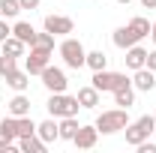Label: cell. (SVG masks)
<instances>
[{
    "instance_id": "1",
    "label": "cell",
    "mask_w": 156,
    "mask_h": 153,
    "mask_svg": "<svg viewBox=\"0 0 156 153\" xmlns=\"http://www.w3.org/2000/svg\"><path fill=\"white\" fill-rule=\"evenodd\" d=\"M129 126V108H111V111H102L96 117V129L99 135H114L120 129Z\"/></svg>"
},
{
    "instance_id": "2",
    "label": "cell",
    "mask_w": 156,
    "mask_h": 153,
    "mask_svg": "<svg viewBox=\"0 0 156 153\" xmlns=\"http://www.w3.org/2000/svg\"><path fill=\"white\" fill-rule=\"evenodd\" d=\"M45 108H48V114H51V117H57V120H60V117H75L81 105H78V96H69L66 90H63V93H51V96H48Z\"/></svg>"
},
{
    "instance_id": "3",
    "label": "cell",
    "mask_w": 156,
    "mask_h": 153,
    "mask_svg": "<svg viewBox=\"0 0 156 153\" xmlns=\"http://www.w3.org/2000/svg\"><path fill=\"white\" fill-rule=\"evenodd\" d=\"M156 129V117L153 114H144V117H138V120H132L123 132H126V144H132V147H138L141 141H147L150 135H153Z\"/></svg>"
},
{
    "instance_id": "4",
    "label": "cell",
    "mask_w": 156,
    "mask_h": 153,
    "mask_svg": "<svg viewBox=\"0 0 156 153\" xmlns=\"http://www.w3.org/2000/svg\"><path fill=\"white\" fill-rule=\"evenodd\" d=\"M126 84H132V78L126 72H108V69L93 72V87L99 93H114L117 87H126Z\"/></svg>"
},
{
    "instance_id": "5",
    "label": "cell",
    "mask_w": 156,
    "mask_h": 153,
    "mask_svg": "<svg viewBox=\"0 0 156 153\" xmlns=\"http://www.w3.org/2000/svg\"><path fill=\"white\" fill-rule=\"evenodd\" d=\"M60 57H63V63H66L69 69H81V66H84V60H87V51H84L81 39L66 36L63 42H60Z\"/></svg>"
},
{
    "instance_id": "6",
    "label": "cell",
    "mask_w": 156,
    "mask_h": 153,
    "mask_svg": "<svg viewBox=\"0 0 156 153\" xmlns=\"http://www.w3.org/2000/svg\"><path fill=\"white\" fill-rule=\"evenodd\" d=\"M39 78H42V84L48 87V93H63V90H66V84H69V81H66V72L57 69V66H51V63L39 72Z\"/></svg>"
},
{
    "instance_id": "7",
    "label": "cell",
    "mask_w": 156,
    "mask_h": 153,
    "mask_svg": "<svg viewBox=\"0 0 156 153\" xmlns=\"http://www.w3.org/2000/svg\"><path fill=\"white\" fill-rule=\"evenodd\" d=\"M0 150L3 153H15L18 150V135H15V117H3L0 120Z\"/></svg>"
},
{
    "instance_id": "8",
    "label": "cell",
    "mask_w": 156,
    "mask_h": 153,
    "mask_svg": "<svg viewBox=\"0 0 156 153\" xmlns=\"http://www.w3.org/2000/svg\"><path fill=\"white\" fill-rule=\"evenodd\" d=\"M45 30L54 33V36H66L75 30V21L69 15H45Z\"/></svg>"
},
{
    "instance_id": "9",
    "label": "cell",
    "mask_w": 156,
    "mask_h": 153,
    "mask_svg": "<svg viewBox=\"0 0 156 153\" xmlns=\"http://www.w3.org/2000/svg\"><path fill=\"white\" fill-rule=\"evenodd\" d=\"M96 141H99L96 123H93V126H78L75 138H72V144H75L78 150H93V147H96Z\"/></svg>"
},
{
    "instance_id": "10",
    "label": "cell",
    "mask_w": 156,
    "mask_h": 153,
    "mask_svg": "<svg viewBox=\"0 0 156 153\" xmlns=\"http://www.w3.org/2000/svg\"><path fill=\"white\" fill-rule=\"evenodd\" d=\"M51 63V51H42V48H30V57L24 60V69L30 75H39L45 66Z\"/></svg>"
},
{
    "instance_id": "11",
    "label": "cell",
    "mask_w": 156,
    "mask_h": 153,
    "mask_svg": "<svg viewBox=\"0 0 156 153\" xmlns=\"http://www.w3.org/2000/svg\"><path fill=\"white\" fill-rule=\"evenodd\" d=\"M132 87L141 90V93H150V90L156 87V72H153V69H147V66L135 69V72H132Z\"/></svg>"
},
{
    "instance_id": "12",
    "label": "cell",
    "mask_w": 156,
    "mask_h": 153,
    "mask_svg": "<svg viewBox=\"0 0 156 153\" xmlns=\"http://www.w3.org/2000/svg\"><path fill=\"white\" fill-rule=\"evenodd\" d=\"M111 42H114V45L120 48V51H126V48H132V45H138L141 39H138L135 33H132V27H129V24H123V27H117V30H114V36H111Z\"/></svg>"
},
{
    "instance_id": "13",
    "label": "cell",
    "mask_w": 156,
    "mask_h": 153,
    "mask_svg": "<svg viewBox=\"0 0 156 153\" xmlns=\"http://www.w3.org/2000/svg\"><path fill=\"white\" fill-rule=\"evenodd\" d=\"M36 135L42 138V141H45V144L57 141V138H60V126H57V117H48V120L36 123Z\"/></svg>"
},
{
    "instance_id": "14",
    "label": "cell",
    "mask_w": 156,
    "mask_h": 153,
    "mask_svg": "<svg viewBox=\"0 0 156 153\" xmlns=\"http://www.w3.org/2000/svg\"><path fill=\"white\" fill-rule=\"evenodd\" d=\"M126 69H141V66H147V51L141 48V45H132V48H126Z\"/></svg>"
},
{
    "instance_id": "15",
    "label": "cell",
    "mask_w": 156,
    "mask_h": 153,
    "mask_svg": "<svg viewBox=\"0 0 156 153\" xmlns=\"http://www.w3.org/2000/svg\"><path fill=\"white\" fill-rule=\"evenodd\" d=\"M3 78H6V84H9L15 93H24L27 84H30V72H27V69H24V72H21V69H12V72H6Z\"/></svg>"
},
{
    "instance_id": "16",
    "label": "cell",
    "mask_w": 156,
    "mask_h": 153,
    "mask_svg": "<svg viewBox=\"0 0 156 153\" xmlns=\"http://www.w3.org/2000/svg\"><path fill=\"white\" fill-rule=\"evenodd\" d=\"M18 150L21 153H45L48 144H45L39 135H27V138H18Z\"/></svg>"
},
{
    "instance_id": "17",
    "label": "cell",
    "mask_w": 156,
    "mask_h": 153,
    "mask_svg": "<svg viewBox=\"0 0 156 153\" xmlns=\"http://www.w3.org/2000/svg\"><path fill=\"white\" fill-rule=\"evenodd\" d=\"M114 105L117 108H132V105H135V87H132V84L117 87L114 90Z\"/></svg>"
},
{
    "instance_id": "18",
    "label": "cell",
    "mask_w": 156,
    "mask_h": 153,
    "mask_svg": "<svg viewBox=\"0 0 156 153\" xmlns=\"http://www.w3.org/2000/svg\"><path fill=\"white\" fill-rule=\"evenodd\" d=\"M78 105H81V108H96L99 105V90L93 84H87V87L78 90Z\"/></svg>"
},
{
    "instance_id": "19",
    "label": "cell",
    "mask_w": 156,
    "mask_h": 153,
    "mask_svg": "<svg viewBox=\"0 0 156 153\" xmlns=\"http://www.w3.org/2000/svg\"><path fill=\"white\" fill-rule=\"evenodd\" d=\"M12 36H18L24 45H33V39H36V30H33V24H30V21H18V24L12 27Z\"/></svg>"
},
{
    "instance_id": "20",
    "label": "cell",
    "mask_w": 156,
    "mask_h": 153,
    "mask_svg": "<svg viewBox=\"0 0 156 153\" xmlns=\"http://www.w3.org/2000/svg\"><path fill=\"white\" fill-rule=\"evenodd\" d=\"M9 114H12V117H24V114H30V99H27L24 93L12 96V99H9Z\"/></svg>"
},
{
    "instance_id": "21",
    "label": "cell",
    "mask_w": 156,
    "mask_h": 153,
    "mask_svg": "<svg viewBox=\"0 0 156 153\" xmlns=\"http://www.w3.org/2000/svg\"><path fill=\"white\" fill-rule=\"evenodd\" d=\"M0 45H3V54H9V57H24V51H27V45H24V42H21L18 36L3 39Z\"/></svg>"
},
{
    "instance_id": "22",
    "label": "cell",
    "mask_w": 156,
    "mask_h": 153,
    "mask_svg": "<svg viewBox=\"0 0 156 153\" xmlns=\"http://www.w3.org/2000/svg\"><path fill=\"white\" fill-rule=\"evenodd\" d=\"M57 126H60V138H63V141H72L81 123H78L75 117H60V120H57Z\"/></svg>"
},
{
    "instance_id": "23",
    "label": "cell",
    "mask_w": 156,
    "mask_h": 153,
    "mask_svg": "<svg viewBox=\"0 0 156 153\" xmlns=\"http://www.w3.org/2000/svg\"><path fill=\"white\" fill-rule=\"evenodd\" d=\"M15 135H18V138L36 135V123L30 120V114H24V117H15Z\"/></svg>"
},
{
    "instance_id": "24",
    "label": "cell",
    "mask_w": 156,
    "mask_h": 153,
    "mask_svg": "<svg viewBox=\"0 0 156 153\" xmlns=\"http://www.w3.org/2000/svg\"><path fill=\"white\" fill-rule=\"evenodd\" d=\"M84 66H90L93 72H99V69H105V66H108V54H105V51H87Z\"/></svg>"
},
{
    "instance_id": "25",
    "label": "cell",
    "mask_w": 156,
    "mask_h": 153,
    "mask_svg": "<svg viewBox=\"0 0 156 153\" xmlns=\"http://www.w3.org/2000/svg\"><path fill=\"white\" fill-rule=\"evenodd\" d=\"M18 12H24L18 0H0V18H15Z\"/></svg>"
},
{
    "instance_id": "26",
    "label": "cell",
    "mask_w": 156,
    "mask_h": 153,
    "mask_svg": "<svg viewBox=\"0 0 156 153\" xmlns=\"http://www.w3.org/2000/svg\"><path fill=\"white\" fill-rule=\"evenodd\" d=\"M129 27H132V33H135L138 39L150 36V21H147V18H141V15H135V18L129 21Z\"/></svg>"
},
{
    "instance_id": "27",
    "label": "cell",
    "mask_w": 156,
    "mask_h": 153,
    "mask_svg": "<svg viewBox=\"0 0 156 153\" xmlns=\"http://www.w3.org/2000/svg\"><path fill=\"white\" fill-rule=\"evenodd\" d=\"M30 48H42V51H54V33H36V39H33V45Z\"/></svg>"
},
{
    "instance_id": "28",
    "label": "cell",
    "mask_w": 156,
    "mask_h": 153,
    "mask_svg": "<svg viewBox=\"0 0 156 153\" xmlns=\"http://www.w3.org/2000/svg\"><path fill=\"white\" fill-rule=\"evenodd\" d=\"M18 57H9V54H0V75H6V72H12V69H18Z\"/></svg>"
},
{
    "instance_id": "29",
    "label": "cell",
    "mask_w": 156,
    "mask_h": 153,
    "mask_svg": "<svg viewBox=\"0 0 156 153\" xmlns=\"http://www.w3.org/2000/svg\"><path fill=\"white\" fill-rule=\"evenodd\" d=\"M9 36H12V27L6 24V18H0V42H3V39H9Z\"/></svg>"
},
{
    "instance_id": "30",
    "label": "cell",
    "mask_w": 156,
    "mask_h": 153,
    "mask_svg": "<svg viewBox=\"0 0 156 153\" xmlns=\"http://www.w3.org/2000/svg\"><path fill=\"white\" fill-rule=\"evenodd\" d=\"M138 153H156V144L147 138V141H141V144H138Z\"/></svg>"
},
{
    "instance_id": "31",
    "label": "cell",
    "mask_w": 156,
    "mask_h": 153,
    "mask_svg": "<svg viewBox=\"0 0 156 153\" xmlns=\"http://www.w3.org/2000/svg\"><path fill=\"white\" fill-rule=\"evenodd\" d=\"M18 3H21V9H39L42 0H18Z\"/></svg>"
},
{
    "instance_id": "32",
    "label": "cell",
    "mask_w": 156,
    "mask_h": 153,
    "mask_svg": "<svg viewBox=\"0 0 156 153\" xmlns=\"http://www.w3.org/2000/svg\"><path fill=\"white\" fill-rule=\"evenodd\" d=\"M147 69H153V72H156V48H153V51H147Z\"/></svg>"
},
{
    "instance_id": "33",
    "label": "cell",
    "mask_w": 156,
    "mask_h": 153,
    "mask_svg": "<svg viewBox=\"0 0 156 153\" xmlns=\"http://www.w3.org/2000/svg\"><path fill=\"white\" fill-rule=\"evenodd\" d=\"M138 3H141L144 9H156V0H138Z\"/></svg>"
},
{
    "instance_id": "34",
    "label": "cell",
    "mask_w": 156,
    "mask_h": 153,
    "mask_svg": "<svg viewBox=\"0 0 156 153\" xmlns=\"http://www.w3.org/2000/svg\"><path fill=\"white\" fill-rule=\"evenodd\" d=\"M150 39H153V45H156V21L150 24Z\"/></svg>"
},
{
    "instance_id": "35",
    "label": "cell",
    "mask_w": 156,
    "mask_h": 153,
    "mask_svg": "<svg viewBox=\"0 0 156 153\" xmlns=\"http://www.w3.org/2000/svg\"><path fill=\"white\" fill-rule=\"evenodd\" d=\"M117 3H120V6H129V3H132V0H117Z\"/></svg>"
},
{
    "instance_id": "36",
    "label": "cell",
    "mask_w": 156,
    "mask_h": 153,
    "mask_svg": "<svg viewBox=\"0 0 156 153\" xmlns=\"http://www.w3.org/2000/svg\"><path fill=\"white\" fill-rule=\"evenodd\" d=\"M153 117H156V111H153Z\"/></svg>"
}]
</instances>
